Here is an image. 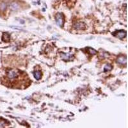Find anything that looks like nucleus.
<instances>
[{"instance_id": "obj_1", "label": "nucleus", "mask_w": 128, "mask_h": 128, "mask_svg": "<svg viewBox=\"0 0 128 128\" xmlns=\"http://www.w3.org/2000/svg\"><path fill=\"white\" fill-rule=\"evenodd\" d=\"M21 72L19 71L18 69H10L7 73V79L12 83H14L21 76Z\"/></svg>"}, {"instance_id": "obj_2", "label": "nucleus", "mask_w": 128, "mask_h": 128, "mask_svg": "<svg viewBox=\"0 0 128 128\" xmlns=\"http://www.w3.org/2000/svg\"><path fill=\"white\" fill-rule=\"evenodd\" d=\"M56 22L58 25L62 27L64 24V16L63 14L61 13H58L56 15Z\"/></svg>"}, {"instance_id": "obj_3", "label": "nucleus", "mask_w": 128, "mask_h": 128, "mask_svg": "<svg viewBox=\"0 0 128 128\" xmlns=\"http://www.w3.org/2000/svg\"><path fill=\"white\" fill-rule=\"evenodd\" d=\"M114 36L118 37L119 39H122L126 37V32L124 30H118L117 32H114L113 33H112Z\"/></svg>"}, {"instance_id": "obj_4", "label": "nucleus", "mask_w": 128, "mask_h": 128, "mask_svg": "<svg viewBox=\"0 0 128 128\" xmlns=\"http://www.w3.org/2000/svg\"><path fill=\"white\" fill-rule=\"evenodd\" d=\"M61 56L64 60H71L73 58V54L71 53H61Z\"/></svg>"}, {"instance_id": "obj_5", "label": "nucleus", "mask_w": 128, "mask_h": 128, "mask_svg": "<svg viewBox=\"0 0 128 128\" xmlns=\"http://www.w3.org/2000/svg\"><path fill=\"white\" fill-rule=\"evenodd\" d=\"M126 57L125 56H118L117 60V62L120 65H126Z\"/></svg>"}, {"instance_id": "obj_6", "label": "nucleus", "mask_w": 128, "mask_h": 128, "mask_svg": "<svg viewBox=\"0 0 128 128\" xmlns=\"http://www.w3.org/2000/svg\"><path fill=\"white\" fill-rule=\"evenodd\" d=\"M74 28L77 29V30H84L85 29V24L84 22H77L75 23L74 25Z\"/></svg>"}, {"instance_id": "obj_7", "label": "nucleus", "mask_w": 128, "mask_h": 128, "mask_svg": "<svg viewBox=\"0 0 128 128\" xmlns=\"http://www.w3.org/2000/svg\"><path fill=\"white\" fill-rule=\"evenodd\" d=\"M10 34L8 33H3V37H2V40L5 42H8L10 41Z\"/></svg>"}, {"instance_id": "obj_8", "label": "nucleus", "mask_w": 128, "mask_h": 128, "mask_svg": "<svg viewBox=\"0 0 128 128\" xmlns=\"http://www.w3.org/2000/svg\"><path fill=\"white\" fill-rule=\"evenodd\" d=\"M9 124H10V122L9 121H7V120L0 118V128H5L6 126Z\"/></svg>"}, {"instance_id": "obj_9", "label": "nucleus", "mask_w": 128, "mask_h": 128, "mask_svg": "<svg viewBox=\"0 0 128 128\" xmlns=\"http://www.w3.org/2000/svg\"><path fill=\"white\" fill-rule=\"evenodd\" d=\"M33 76L34 78L37 80H39L41 79V77H42V73L40 71H36L33 73Z\"/></svg>"}, {"instance_id": "obj_10", "label": "nucleus", "mask_w": 128, "mask_h": 128, "mask_svg": "<svg viewBox=\"0 0 128 128\" xmlns=\"http://www.w3.org/2000/svg\"><path fill=\"white\" fill-rule=\"evenodd\" d=\"M10 8L12 10H17V9L19 8V5L17 3H15V2H14V3H12L11 5H10Z\"/></svg>"}, {"instance_id": "obj_11", "label": "nucleus", "mask_w": 128, "mask_h": 128, "mask_svg": "<svg viewBox=\"0 0 128 128\" xmlns=\"http://www.w3.org/2000/svg\"><path fill=\"white\" fill-rule=\"evenodd\" d=\"M86 50H87V51L88 52V53L90 54H97V51L95 50V49H92V48H90V47H88V48H87Z\"/></svg>"}, {"instance_id": "obj_12", "label": "nucleus", "mask_w": 128, "mask_h": 128, "mask_svg": "<svg viewBox=\"0 0 128 128\" xmlns=\"http://www.w3.org/2000/svg\"><path fill=\"white\" fill-rule=\"evenodd\" d=\"M111 69H112V66H111V65L108 64V65H106L105 67V68H104V71H105V72H106V71H111Z\"/></svg>"}, {"instance_id": "obj_13", "label": "nucleus", "mask_w": 128, "mask_h": 128, "mask_svg": "<svg viewBox=\"0 0 128 128\" xmlns=\"http://www.w3.org/2000/svg\"><path fill=\"white\" fill-rule=\"evenodd\" d=\"M6 8H7V5L5 3H1L0 4V10L4 11L5 10H6Z\"/></svg>"}]
</instances>
